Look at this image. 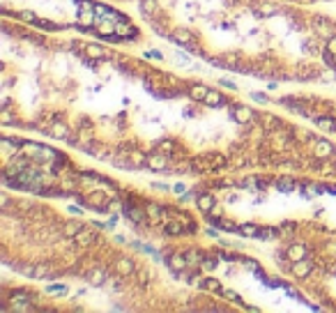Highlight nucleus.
Returning <instances> with one entry per match:
<instances>
[{
	"label": "nucleus",
	"mask_w": 336,
	"mask_h": 313,
	"mask_svg": "<svg viewBox=\"0 0 336 313\" xmlns=\"http://www.w3.org/2000/svg\"><path fill=\"white\" fill-rule=\"evenodd\" d=\"M336 150H334V145L329 143V140H316V145H313V155L318 156V159H329V156L334 155Z\"/></svg>",
	"instance_id": "1"
},
{
	"label": "nucleus",
	"mask_w": 336,
	"mask_h": 313,
	"mask_svg": "<svg viewBox=\"0 0 336 313\" xmlns=\"http://www.w3.org/2000/svg\"><path fill=\"white\" fill-rule=\"evenodd\" d=\"M230 115H233L237 122H242V124H247V122L253 120V111L247 108V106H235V108H230Z\"/></svg>",
	"instance_id": "2"
},
{
	"label": "nucleus",
	"mask_w": 336,
	"mask_h": 313,
	"mask_svg": "<svg viewBox=\"0 0 336 313\" xmlns=\"http://www.w3.org/2000/svg\"><path fill=\"white\" fill-rule=\"evenodd\" d=\"M85 55L90 60H104V58H108V51L101 49L99 44H85Z\"/></svg>",
	"instance_id": "3"
},
{
	"label": "nucleus",
	"mask_w": 336,
	"mask_h": 313,
	"mask_svg": "<svg viewBox=\"0 0 336 313\" xmlns=\"http://www.w3.org/2000/svg\"><path fill=\"white\" fill-rule=\"evenodd\" d=\"M286 256H288L292 262L304 261V258H306V246H304V244H290L288 251H286Z\"/></svg>",
	"instance_id": "4"
},
{
	"label": "nucleus",
	"mask_w": 336,
	"mask_h": 313,
	"mask_svg": "<svg viewBox=\"0 0 336 313\" xmlns=\"http://www.w3.org/2000/svg\"><path fill=\"white\" fill-rule=\"evenodd\" d=\"M166 155H161V152H154V155L148 156V168L150 171H164L166 168Z\"/></svg>",
	"instance_id": "5"
},
{
	"label": "nucleus",
	"mask_w": 336,
	"mask_h": 313,
	"mask_svg": "<svg viewBox=\"0 0 336 313\" xmlns=\"http://www.w3.org/2000/svg\"><path fill=\"white\" fill-rule=\"evenodd\" d=\"M292 272H295V277L297 278H306L311 272H313V265L304 258V261H297L295 265H292Z\"/></svg>",
	"instance_id": "6"
},
{
	"label": "nucleus",
	"mask_w": 336,
	"mask_h": 313,
	"mask_svg": "<svg viewBox=\"0 0 336 313\" xmlns=\"http://www.w3.org/2000/svg\"><path fill=\"white\" fill-rule=\"evenodd\" d=\"M207 92H210V87H205L203 83H191V86H189V97L196 99V102H205Z\"/></svg>",
	"instance_id": "7"
},
{
	"label": "nucleus",
	"mask_w": 336,
	"mask_h": 313,
	"mask_svg": "<svg viewBox=\"0 0 336 313\" xmlns=\"http://www.w3.org/2000/svg\"><path fill=\"white\" fill-rule=\"evenodd\" d=\"M295 76L300 78V81H309V78L316 76V70L311 67L309 62H300V65L295 67Z\"/></svg>",
	"instance_id": "8"
},
{
	"label": "nucleus",
	"mask_w": 336,
	"mask_h": 313,
	"mask_svg": "<svg viewBox=\"0 0 336 313\" xmlns=\"http://www.w3.org/2000/svg\"><path fill=\"white\" fill-rule=\"evenodd\" d=\"M173 39H175L177 44H186V46H191V44H196V37L189 33V30H185V28H177L175 33H173Z\"/></svg>",
	"instance_id": "9"
},
{
	"label": "nucleus",
	"mask_w": 336,
	"mask_h": 313,
	"mask_svg": "<svg viewBox=\"0 0 336 313\" xmlns=\"http://www.w3.org/2000/svg\"><path fill=\"white\" fill-rule=\"evenodd\" d=\"M145 214H148V212H143V209H138V208H127L124 209V217L132 219L134 224H138V226L145 224Z\"/></svg>",
	"instance_id": "10"
},
{
	"label": "nucleus",
	"mask_w": 336,
	"mask_h": 313,
	"mask_svg": "<svg viewBox=\"0 0 336 313\" xmlns=\"http://www.w3.org/2000/svg\"><path fill=\"white\" fill-rule=\"evenodd\" d=\"M92 21H95L92 7H90V5H83V9H81V14H79V23L83 28H88V26H92Z\"/></svg>",
	"instance_id": "11"
},
{
	"label": "nucleus",
	"mask_w": 336,
	"mask_h": 313,
	"mask_svg": "<svg viewBox=\"0 0 336 313\" xmlns=\"http://www.w3.org/2000/svg\"><path fill=\"white\" fill-rule=\"evenodd\" d=\"M196 205H198V209H203V212H210L214 208V198L210 193H203V196L196 198Z\"/></svg>",
	"instance_id": "12"
},
{
	"label": "nucleus",
	"mask_w": 336,
	"mask_h": 313,
	"mask_svg": "<svg viewBox=\"0 0 336 313\" xmlns=\"http://www.w3.org/2000/svg\"><path fill=\"white\" fill-rule=\"evenodd\" d=\"M134 261H129V258H120L118 261V274H122V277H127V274H134Z\"/></svg>",
	"instance_id": "13"
},
{
	"label": "nucleus",
	"mask_w": 336,
	"mask_h": 313,
	"mask_svg": "<svg viewBox=\"0 0 336 313\" xmlns=\"http://www.w3.org/2000/svg\"><path fill=\"white\" fill-rule=\"evenodd\" d=\"M74 240H76L79 246H88V244H92V240H95V233H92V230H81Z\"/></svg>",
	"instance_id": "14"
},
{
	"label": "nucleus",
	"mask_w": 336,
	"mask_h": 313,
	"mask_svg": "<svg viewBox=\"0 0 336 313\" xmlns=\"http://www.w3.org/2000/svg\"><path fill=\"white\" fill-rule=\"evenodd\" d=\"M51 134H53L55 139H67V136H69V129H67V124H62V122H55L53 127H51Z\"/></svg>",
	"instance_id": "15"
},
{
	"label": "nucleus",
	"mask_w": 336,
	"mask_h": 313,
	"mask_svg": "<svg viewBox=\"0 0 336 313\" xmlns=\"http://www.w3.org/2000/svg\"><path fill=\"white\" fill-rule=\"evenodd\" d=\"M115 35L118 37H129V35H136V30H134L129 23H115Z\"/></svg>",
	"instance_id": "16"
},
{
	"label": "nucleus",
	"mask_w": 336,
	"mask_h": 313,
	"mask_svg": "<svg viewBox=\"0 0 336 313\" xmlns=\"http://www.w3.org/2000/svg\"><path fill=\"white\" fill-rule=\"evenodd\" d=\"M223 99H226V97H221L219 92L210 90V92H207V97H205V104H207V106H221Z\"/></svg>",
	"instance_id": "17"
},
{
	"label": "nucleus",
	"mask_w": 336,
	"mask_h": 313,
	"mask_svg": "<svg viewBox=\"0 0 336 313\" xmlns=\"http://www.w3.org/2000/svg\"><path fill=\"white\" fill-rule=\"evenodd\" d=\"M97 33L101 37H111V35H115V26L113 23H108V21H101L97 26Z\"/></svg>",
	"instance_id": "18"
},
{
	"label": "nucleus",
	"mask_w": 336,
	"mask_h": 313,
	"mask_svg": "<svg viewBox=\"0 0 336 313\" xmlns=\"http://www.w3.org/2000/svg\"><path fill=\"white\" fill-rule=\"evenodd\" d=\"M237 230L242 235H247V237H260V235H263V230H260V228H256V226H239Z\"/></svg>",
	"instance_id": "19"
},
{
	"label": "nucleus",
	"mask_w": 336,
	"mask_h": 313,
	"mask_svg": "<svg viewBox=\"0 0 336 313\" xmlns=\"http://www.w3.org/2000/svg\"><path fill=\"white\" fill-rule=\"evenodd\" d=\"M201 288H203V290H212V293H219V290H221V286H219L217 278H205L203 283H201Z\"/></svg>",
	"instance_id": "20"
},
{
	"label": "nucleus",
	"mask_w": 336,
	"mask_h": 313,
	"mask_svg": "<svg viewBox=\"0 0 336 313\" xmlns=\"http://www.w3.org/2000/svg\"><path fill=\"white\" fill-rule=\"evenodd\" d=\"M219 295L223 297V299H230V302H242V297L237 295V293H235V290H226V288H221V290H219Z\"/></svg>",
	"instance_id": "21"
},
{
	"label": "nucleus",
	"mask_w": 336,
	"mask_h": 313,
	"mask_svg": "<svg viewBox=\"0 0 336 313\" xmlns=\"http://www.w3.org/2000/svg\"><path fill=\"white\" fill-rule=\"evenodd\" d=\"M81 230H83L81 224H67V226H65V235H67V237H76Z\"/></svg>",
	"instance_id": "22"
},
{
	"label": "nucleus",
	"mask_w": 336,
	"mask_h": 313,
	"mask_svg": "<svg viewBox=\"0 0 336 313\" xmlns=\"http://www.w3.org/2000/svg\"><path fill=\"white\" fill-rule=\"evenodd\" d=\"M170 265H173L175 270H185V267L189 265V262H186L185 256H173V258H170Z\"/></svg>",
	"instance_id": "23"
},
{
	"label": "nucleus",
	"mask_w": 336,
	"mask_h": 313,
	"mask_svg": "<svg viewBox=\"0 0 336 313\" xmlns=\"http://www.w3.org/2000/svg\"><path fill=\"white\" fill-rule=\"evenodd\" d=\"M185 258H186V262H189V265H194V262H203V256H201L198 251H186Z\"/></svg>",
	"instance_id": "24"
},
{
	"label": "nucleus",
	"mask_w": 336,
	"mask_h": 313,
	"mask_svg": "<svg viewBox=\"0 0 336 313\" xmlns=\"http://www.w3.org/2000/svg\"><path fill=\"white\" fill-rule=\"evenodd\" d=\"M18 18H21V21H28V23H37V21H39V18L35 17V14H33V12H18Z\"/></svg>",
	"instance_id": "25"
},
{
	"label": "nucleus",
	"mask_w": 336,
	"mask_h": 313,
	"mask_svg": "<svg viewBox=\"0 0 336 313\" xmlns=\"http://www.w3.org/2000/svg\"><path fill=\"white\" fill-rule=\"evenodd\" d=\"M256 14H260V17H272V14H276V7H272V5H263L260 9H256Z\"/></svg>",
	"instance_id": "26"
},
{
	"label": "nucleus",
	"mask_w": 336,
	"mask_h": 313,
	"mask_svg": "<svg viewBox=\"0 0 336 313\" xmlns=\"http://www.w3.org/2000/svg\"><path fill=\"white\" fill-rule=\"evenodd\" d=\"M143 12L145 14H154L157 12V2L154 0H143Z\"/></svg>",
	"instance_id": "27"
},
{
	"label": "nucleus",
	"mask_w": 336,
	"mask_h": 313,
	"mask_svg": "<svg viewBox=\"0 0 336 313\" xmlns=\"http://www.w3.org/2000/svg\"><path fill=\"white\" fill-rule=\"evenodd\" d=\"M276 187H279V189H283V191H290V189H295L297 184L292 182V180H279V182H276Z\"/></svg>",
	"instance_id": "28"
},
{
	"label": "nucleus",
	"mask_w": 336,
	"mask_h": 313,
	"mask_svg": "<svg viewBox=\"0 0 336 313\" xmlns=\"http://www.w3.org/2000/svg\"><path fill=\"white\" fill-rule=\"evenodd\" d=\"M322 60H325L329 67H332V65H334V60H336V53H332L329 49H325V51H322Z\"/></svg>",
	"instance_id": "29"
},
{
	"label": "nucleus",
	"mask_w": 336,
	"mask_h": 313,
	"mask_svg": "<svg viewBox=\"0 0 336 313\" xmlns=\"http://www.w3.org/2000/svg\"><path fill=\"white\" fill-rule=\"evenodd\" d=\"M148 214H150V219H152V221H154V224H157V221H159V219H161V212H159V208H154V205H152V208H148Z\"/></svg>",
	"instance_id": "30"
},
{
	"label": "nucleus",
	"mask_w": 336,
	"mask_h": 313,
	"mask_svg": "<svg viewBox=\"0 0 336 313\" xmlns=\"http://www.w3.org/2000/svg\"><path fill=\"white\" fill-rule=\"evenodd\" d=\"M164 233H168V235H180V233H182V228L177 226V224H168V226L164 228Z\"/></svg>",
	"instance_id": "31"
},
{
	"label": "nucleus",
	"mask_w": 336,
	"mask_h": 313,
	"mask_svg": "<svg viewBox=\"0 0 336 313\" xmlns=\"http://www.w3.org/2000/svg\"><path fill=\"white\" fill-rule=\"evenodd\" d=\"M318 124H320V127H325V129H332V131H336V122H334V120H322V118H320V120H318Z\"/></svg>",
	"instance_id": "32"
},
{
	"label": "nucleus",
	"mask_w": 336,
	"mask_h": 313,
	"mask_svg": "<svg viewBox=\"0 0 336 313\" xmlns=\"http://www.w3.org/2000/svg\"><path fill=\"white\" fill-rule=\"evenodd\" d=\"M92 281H95V283H101V281H104V272L97 270L95 274H92Z\"/></svg>",
	"instance_id": "33"
},
{
	"label": "nucleus",
	"mask_w": 336,
	"mask_h": 313,
	"mask_svg": "<svg viewBox=\"0 0 336 313\" xmlns=\"http://www.w3.org/2000/svg\"><path fill=\"white\" fill-rule=\"evenodd\" d=\"M327 49H329V51H332V53H336V37H329Z\"/></svg>",
	"instance_id": "34"
},
{
	"label": "nucleus",
	"mask_w": 336,
	"mask_h": 313,
	"mask_svg": "<svg viewBox=\"0 0 336 313\" xmlns=\"http://www.w3.org/2000/svg\"><path fill=\"white\" fill-rule=\"evenodd\" d=\"M49 293H51V295H55V293H58V295H62V293H65V288H62V286H58V288L51 286V288H49Z\"/></svg>",
	"instance_id": "35"
},
{
	"label": "nucleus",
	"mask_w": 336,
	"mask_h": 313,
	"mask_svg": "<svg viewBox=\"0 0 336 313\" xmlns=\"http://www.w3.org/2000/svg\"><path fill=\"white\" fill-rule=\"evenodd\" d=\"M253 99H256V102H260V104H265V102H267L265 95H253Z\"/></svg>",
	"instance_id": "36"
},
{
	"label": "nucleus",
	"mask_w": 336,
	"mask_h": 313,
	"mask_svg": "<svg viewBox=\"0 0 336 313\" xmlns=\"http://www.w3.org/2000/svg\"><path fill=\"white\" fill-rule=\"evenodd\" d=\"M161 148H164V150H173V143H170V140H164V143H161Z\"/></svg>",
	"instance_id": "37"
},
{
	"label": "nucleus",
	"mask_w": 336,
	"mask_h": 313,
	"mask_svg": "<svg viewBox=\"0 0 336 313\" xmlns=\"http://www.w3.org/2000/svg\"><path fill=\"white\" fill-rule=\"evenodd\" d=\"M327 251H329V253H334V256H336V244H332V246L327 249Z\"/></svg>",
	"instance_id": "38"
}]
</instances>
